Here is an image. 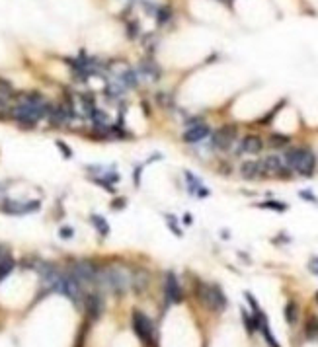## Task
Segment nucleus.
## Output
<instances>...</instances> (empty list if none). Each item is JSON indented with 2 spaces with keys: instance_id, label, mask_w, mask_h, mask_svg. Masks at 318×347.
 <instances>
[{
  "instance_id": "f257e3e1",
  "label": "nucleus",
  "mask_w": 318,
  "mask_h": 347,
  "mask_svg": "<svg viewBox=\"0 0 318 347\" xmlns=\"http://www.w3.org/2000/svg\"><path fill=\"white\" fill-rule=\"evenodd\" d=\"M285 162L291 170L299 172L301 175H311L317 168V156L313 154V151H309L305 147L289 149L285 152Z\"/></svg>"
},
{
  "instance_id": "f03ea898",
  "label": "nucleus",
  "mask_w": 318,
  "mask_h": 347,
  "mask_svg": "<svg viewBox=\"0 0 318 347\" xmlns=\"http://www.w3.org/2000/svg\"><path fill=\"white\" fill-rule=\"evenodd\" d=\"M98 281L108 291H112L115 295H125L129 289V283H131L129 275L119 267H106V269L98 271Z\"/></svg>"
},
{
  "instance_id": "7ed1b4c3",
  "label": "nucleus",
  "mask_w": 318,
  "mask_h": 347,
  "mask_svg": "<svg viewBox=\"0 0 318 347\" xmlns=\"http://www.w3.org/2000/svg\"><path fill=\"white\" fill-rule=\"evenodd\" d=\"M199 299L211 310H225L227 306V299L217 285H199Z\"/></svg>"
},
{
  "instance_id": "20e7f679",
  "label": "nucleus",
  "mask_w": 318,
  "mask_h": 347,
  "mask_svg": "<svg viewBox=\"0 0 318 347\" xmlns=\"http://www.w3.org/2000/svg\"><path fill=\"white\" fill-rule=\"evenodd\" d=\"M131 322H133V332L137 334V338H139L143 344L151 346V344H153V336H155V326H153V320H151L149 316H145L143 312L135 310V312H133Z\"/></svg>"
},
{
  "instance_id": "39448f33",
  "label": "nucleus",
  "mask_w": 318,
  "mask_h": 347,
  "mask_svg": "<svg viewBox=\"0 0 318 347\" xmlns=\"http://www.w3.org/2000/svg\"><path fill=\"white\" fill-rule=\"evenodd\" d=\"M72 275L78 279V283H96L98 281V269L88 261H78L72 267Z\"/></svg>"
},
{
  "instance_id": "423d86ee",
  "label": "nucleus",
  "mask_w": 318,
  "mask_h": 347,
  "mask_svg": "<svg viewBox=\"0 0 318 347\" xmlns=\"http://www.w3.org/2000/svg\"><path fill=\"white\" fill-rule=\"evenodd\" d=\"M236 139V127L232 125H225L219 131H215L213 135V147L215 149H228Z\"/></svg>"
},
{
  "instance_id": "0eeeda50",
  "label": "nucleus",
  "mask_w": 318,
  "mask_h": 347,
  "mask_svg": "<svg viewBox=\"0 0 318 347\" xmlns=\"http://www.w3.org/2000/svg\"><path fill=\"white\" fill-rule=\"evenodd\" d=\"M164 295H166V301H168V303H182V299H183L182 289H180V283H178V279H176V275H174L172 271L166 275Z\"/></svg>"
},
{
  "instance_id": "6e6552de",
  "label": "nucleus",
  "mask_w": 318,
  "mask_h": 347,
  "mask_svg": "<svg viewBox=\"0 0 318 347\" xmlns=\"http://www.w3.org/2000/svg\"><path fill=\"white\" fill-rule=\"evenodd\" d=\"M39 207V201H27V203H18V201H6V205H2V211L8 215H25L31 213Z\"/></svg>"
},
{
  "instance_id": "1a4fd4ad",
  "label": "nucleus",
  "mask_w": 318,
  "mask_h": 347,
  "mask_svg": "<svg viewBox=\"0 0 318 347\" xmlns=\"http://www.w3.org/2000/svg\"><path fill=\"white\" fill-rule=\"evenodd\" d=\"M84 303H86V312L92 320H98L104 312V299L100 295H88L84 297Z\"/></svg>"
},
{
  "instance_id": "9d476101",
  "label": "nucleus",
  "mask_w": 318,
  "mask_h": 347,
  "mask_svg": "<svg viewBox=\"0 0 318 347\" xmlns=\"http://www.w3.org/2000/svg\"><path fill=\"white\" fill-rule=\"evenodd\" d=\"M207 135H209V127H207V125H193L191 129H187V131L183 133V143L193 145V143L203 141Z\"/></svg>"
},
{
  "instance_id": "9b49d317",
  "label": "nucleus",
  "mask_w": 318,
  "mask_h": 347,
  "mask_svg": "<svg viewBox=\"0 0 318 347\" xmlns=\"http://www.w3.org/2000/svg\"><path fill=\"white\" fill-rule=\"evenodd\" d=\"M264 172V166H262V162H258V160H248V162H244L242 166H240V174H242V177H246V179H256V177H260Z\"/></svg>"
},
{
  "instance_id": "f8f14e48",
  "label": "nucleus",
  "mask_w": 318,
  "mask_h": 347,
  "mask_svg": "<svg viewBox=\"0 0 318 347\" xmlns=\"http://www.w3.org/2000/svg\"><path fill=\"white\" fill-rule=\"evenodd\" d=\"M262 149H264V141L260 137H256V135H248L242 141V151L248 152V154H258Z\"/></svg>"
},
{
  "instance_id": "ddd939ff",
  "label": "nucleus",
  "mask_w": 318,
  "mask_h": 347,
  "mask_svg": "<svg viewBox=\"0 0 318 347\" xmlns=\"http://www.w3.org/2000/svg\"><path fill=\"white\" fill-rule=\"evenodd\" d=\"M262 166H264V172L279 174V172H283V170H285L281 156H275V154H272V156H266V158L262 160Z\"/></svg>"
},
{
  "instance_id": "4468645a",
  "label": "nucleus",
  "mask_w": 318,
  "mask_h": 347,
  "mask_svg": "<svg viewBox=\"0 0 318 347\" xmlns=\"http://www.w3.org/2000/svg\"><path fill=\"white\" fill-rule=\"evenodd\" d=\"M12 269H14V260L8 254H0V281H4V277H8Z\"/></svg>"
},
{
  "instance_id": "2eb2a0df",
  "label": "nucleus",
  "mask_w": 318,
  "mask_h": 347,
  "mask_svg": "<svg viewBox=\"0 0 318 347\" xmlns=\"http://www.w3.org/2000/svg\"><path fill=\"white\" fill-rule=\"evenodd\" d=\"M147 285H149V275H147L145 271H137V273L133 275V289H135L137 293H141Z\"/></svg>"
},
{
  "instance_id": "dca6fc26",
  "label": "nucleus",
  "mask_w": 318,
  "mask_h": 347,
  "mask_svg": "<svg viewBox=\"0 0 318 347\" xmlns=\"http://www.w3.org/2000/svg\"><path fill=\"white\" fill-rule=\"evenodd\" d=\"M305 334H307V338H309V340H313V342H318V318H317V316L309 318V322H307V328H305Z\"/></svg>"
},
{
  "instance_id": "f3484780",
  "label": "nucleus",
  "mask_w": 318,
  "mask_h": 347,
  "mask_svg": "<svg viewBox=\"0 0 318 347\" xmlns=\"http://www.w3.org/2000/svg\"><path fill=\"white\" fill-rule=\"evenodd\" d=\"M285 320L289 324L297 322V304L295 303H287V306H285Z\"/></svg>"
},
{
  "instance_id": "a211bd4d",
  "label": "nucleus",
  "mask_w": 318,
  "mask_h": 347,
  "mask_svg": "<svg viewBox=\"0 0 318 347\" xmlns=\"http://www.w3.org/2000/svg\"><path fill=\"white\" fill-rule=\"evenodd\" d=\"M92 222L96 224V228L100 230V234H102V236H106V234L110 232V228H108V224H106V220H104L102 217H98V215H94V217H92Z\"/></svg>"
},
{
  "instance_id": "6ab92c4d",
  "label": "nucleus",
  "mask_w": 318,
  "mask_h": 347,
  "mask_svg": "<svg viewBox=\"0 0 318 347\" xmlns=\"http://www.w3.org/2000/svg\"><path fill=\"white\" fill-rule=\"evenodd\" d=\"M287 143H289V137H285V135H272L270 137V145H273V147H283Z\"/></svg>"
},
{
  "instance_id": "aec40b11",
  "label": "nucleus",
  "mask_w": 318,
  "mask_h": 347,
  "mask_svg": "<svg viewBox=\"0 0 318 347\" xmlns=\"http://www.w3.org/2000/svg\"><path fill=\"white\" fill-rule=\"evenodd\" d=\"M262 207H268V209H275V211H283L285 209V205H279L277 201H268L266 205H262Z\"/></svg>"
},
{
  "instance_id": "412c9836",
  "label": "nucleus",
  "mask_w": 318,
  "mask_h": 347,
  "mask_svg": "<svg viewBox=\"0 0 318 347\" xmlns=\"http://www.w3.org/2000/svg\"><path fill=\"white\" fill-rule=\"evenodd\" d=\"M309 269H311L315 275H318V258H313V260H311V263H309Z\"/></svg>"
},
{
  "instance_id": "4be33fe9",
  "label": "nucleus",
  "mask_w": 318,
  "mask_h": 347,
  "mask_svg": "<svg viewBox=\"0 0 318 347\" xmlns=\"http://www.w3.org/2000/svg\"><path fill=\"white\" fill-rule=\"evenodd\" d=\"M72 234H74L72 228H61V236L63 238H72Z\"/></svg>"
},
{
  "instance_id": "5701e85b",
  "label": "nucleus",
  "mask_w": 318,
  "mask_h": 347,
  "mask_svg": "<svg viewBox=\"0 0 318 347\" xmlns=\"http://www.w3.org/2000/svg\"><path fill=\"white\" fill-rule=\"evenodd\" d=\"M57 147H59V149H61V151H63V152H65V154H67V158H68V156H70V151H68V149H67V147H65V145H63V143H57Z\"/></svg>"
},
{
  "instance_id": "b1692460",
  "label": "nucleus",
  "mask_w": 318,
  "mask_h": 347,
  "mask_svg": "<svg viewBox=\"0 0 318 347\" xmlns=\"http://www.w3.org/2000/svg\"><path fill=\"white\" fill-rule=\"evenodd\" d=\"M317 301H318V293H317Z\"/></svg>"
}]
</instances>
